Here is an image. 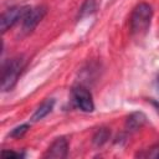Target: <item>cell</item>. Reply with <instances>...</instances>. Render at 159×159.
Wrapping results in <instances>:
<instances>
[{"instance_id": "cell-8", "label": "cell", "mask_w": 159, "mask_h": 159, "mask_svg": "<svg viewBox=\"0 0 159 159\" xmlns=\"http://www.w3.org/2000/svg\"><path fill=\"white\" fill-rule=\"evenodd\" d=\"M53 104H55V101H53V99H47V101H45V102L35 111V113H34L32 117H31V120H32V122H37V120L42 119L43 117H46V116L52 111Z\"/></svg>"}, {"instance_id": "cell-2", "label": "cell", "mask_w": 159, "mask_h": 159, "mask_svg": "<svg viewBox=\"0 0 159 159\" xmlns=\"http://www.w3.org/2000/svg\"><path fill=\"white\" fill-rule=\"evenodd\" d=\"M24 66H25V61L20 57L7 61V63L2 68V75H1V89L4 92L10 91L15 86Z\"/></svg>"}, {"instance_id": "cell-11", "label": "cell", "mask_w": 159, "mask_h": 159, "mask_svg": "<svg viewBox=\"0 0 159 159\" xmlns=\"http://www.w3.org/2000/svg\"><path fill=\"white\" fill-rule=\"evenodd\" d=\"M27 129H29V124H21V125H19V127H16V128H14L11 130L10 137H12V138H21L27 132Z\"/></svg>"}, {"instance_id": "cell-13", "label": "cell", "mask_w": 159, "mask_h": 159, "mask_svg": "<svg viewBox=\"0 0 159 159\" xmlns=\"http://www.w3.org/2000/svg\"><path fill=\"white\" fill-rule=\"evenodd\" d=\"M1 155L4 158H19L20 157L19 153H15V152H11V150H2Z\"/></svg>"}, {"instance_id": "cell-6", "label": "cell", "mask_w": 159, "mask_h": 159, "mask_svg": "<svg viewBox=\"0 0 159 159\" xmlns=\"http://www.w3.org/2000/svg\"><path fill=\"white\" fill-rule=\"evenodd\" d=\"M67 150H68V144L67 140L61 137L57 138L47 149V153L45 154V158H52V159H62L67 157Z\"/></svg>"}, {"instance_id": "cell-9", "label": "cell", "mask_w": 159, "mask_h": 159, "mask_svg": "<svg viewBox=\"0 0 159 159\" xmlns=\"http://www.w3.org/2000/svg\"><path fill=\"white\" fill-rule=\"evenodd\" d=\"M108 137H109V132H108V129H106V128H101V129L94 134V137H93V142H94L96 145H102L103 143L107 142Z\"/></svg>"}, {"instance_id": "cell-3", "label": "cell", "mask_w": 159, "mask_h": 159, "mask_svg": "<svg viewBox=\"0 0 159 159\" xmlns=\"http://www.w3.org/2000/svg\"><path fill=\"white\" fill-rule=\"evenodd\" d=\"M29 10H30L29 6H15V7L9 9L7 11H5L0 19L1 32H5L7 29H10L14 24L17 22V20L24 19V16L26 15V12Z\"/></svg>"}, {"instance_id": "cell-1", "label": "cell", "mask_w": 159, "mask_h": 159, "mask_svg": "<svg viewBox=\"0 0 159 159\" xmlns=\"http://www.w3.org/2000/svg\"><path fill=\"white\" fill-rule=\"evenodd\" d=\"M152 16H153V10L149 4H147V2L138 4L134 7L132 17H130L132 34L135 36H139V37L145 35L150 26Z\"/></svg>"}, {"instance_id": "cell-4", "label": "cell", "mask_w": 159, "mask_h": 159, "mask_svg": "<svg viewBox=\"0 0 159 159\" xmlns=\"http://www.w3.org/2000/svg\"><path fill=\"white\" fill-rule=\"evenodd\" d=\"M45 14H46V7H43V6H37V7L30 9L26 12V15L24 16V19H22L24 30L27 31V32L32 31L39 25V22L42 20Z\"/></svg>"}, {"instance_id": "cell-5", "label": "cell", "mask_w": 159, "mask_h": 159, "mask_svg": "<svg viewBox=\"0 0 159 159\" xmlns=\"http://www.w3.org/2000/svg\"><path fill=\"white\" fill-rule=\"evenodd\" d=\"M73 94V99L76 102V104L83 111V112H92L94 109V104L92 101V96L89 93V91L84 87H76L72 92Z\"/></svg>"}, {"instance_id": "cell-7", "label": "cell", "mask_w": 159, "mask_h": 159, "mask_svg": "<svg viewBox=\"0 0 159 159\" xmlns=\"http://www.w3.org/2000/svg\"><path fill=\"white\" fill-rule=\"evenodd\" d=\"M145 116L143 114V113H139V112H137V113H132L129 117H128V119H127V122H125V128L129 130V132H134V130H138L144 123H145Z\"/></svg>"}, {"instance_id": "cell-12", "label": "cell", "mask_w": 159, "mask_h": 159, "mask_svg": "<svg viewBox=\"0 0 159 159\" xmlns=\"http://www.w3.org/2000/svg\"><path fill=\"white\" fill-rule=\"evenodd\" d=\"M140 157H147V158H159V143L148 149L147 154H142Z\"/></svg>"}, {"instance_id": "cell-10", "label": "cell", "mask_w": 159, "mask_h": 159, "mask_svg": "<svg viewBox=\"0 0 159 159\" xmlns=\"http://www.w3.org/2000/svg\"><path fill=\"white\" fill-rule=\"evenodd\" d=\"M96 9V1L94 0H86L84 4L82 5L81 10H80V17L87 16L89 14H92Z\"/></svg>"}]
</instances>
